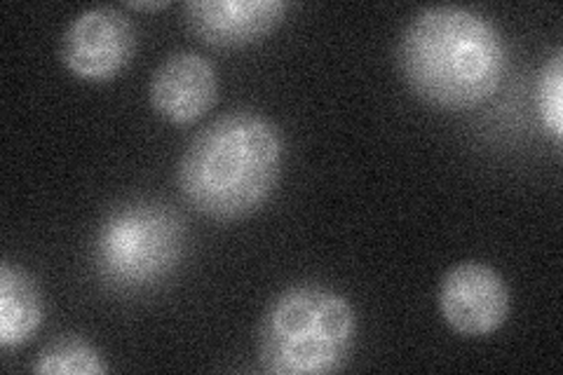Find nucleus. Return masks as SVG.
<instances>
[{
  "instance_id": "6",
  "label": "nucleus",
  "mask_w": 563,
  "mask_h": 375,
  "mask_svg": "<svg viewBox=\"0 0 563 375\" xmlns=\"http://www.w3.org/2000/svg\"><path fill=\"white\" fill-rule=\"evenodd\" d=\"M509 287L503 275L486 263L463 261L439 282V312L461 335L482 338L496 333L509 317Z\"/></svg>"
},
{
  "instance_id": "1",
  "label": "nucleus",
  "mask_w": 563,
  "mask_h": 375,
  "mask_svg": "<svg viewBox=\"0 0 563 375\" xmlns=\"http://www.w3.org/2000/svg\"><path fill=\"white\" fill-rule=\"evenodd\" d=\"M397 64L418 99L434 109L470 111L498 92L507 49L500 31L479 12L434 5L404 26Z\"/></svg>"
},
{
  "instance_id": "4",
  "label": "nucleus",
  "mask_w": 563,
  "mask_h": 375,
  "mask_svg": "<svg viewBox=\"0 0 563 375\" xmlns=\"http://www.w3.org/2000/svg\"><path fill=\"white\" fill-rule=\"evenodd\" d=\"M186 254V228L179 213L155 200L113 207L97 228L92 263L113 291H146L165 282Z\"/></svg>"
},
{
  "instance_id": "9",
  "label": "nucleus",
  "mask_w": 563,
  "mask_h": 375,
  "mask_svg": "<svg viewBox=\"0 0 563 375\" xmlns=\"http://www.w3.org/2000/svg\"><path fill=\"white\" fill-rule=\"evenodd\" d=\"M45 306L38 282L24 267L0 265V345L5 350L29 343L43 327Z\"/></svg>"
},
{
  "instance_id": "11",
  "label": "nucleus",
  "mask_w": 563,
  "mask_h": 375,
  "mask_svg": "<svg viewBox=\"0 0 563 375\" xmlns=\"http://www.w3.org/2000/svg\"><path fill=\"white\" fill-rule=\"evenodd\" d=\"M538 111L544 128H548V132L561 146L563 141V49H556L540 70Z\"/></svg>"
},
{
  "instance_id": "8",
  "label": "nucleus",
  "mask_w": 563,
  "mask_h": 375,
  "mask_svg": "<svg viewBox=\"0 0 563 375\" xmlns=\"http://www.w3.org/2000/svg\"><path fill=\"white\" fill-rule=\"evenodd\" d=\"M285 0H188L184 22L211 47H242L271 35L285 22Z\"/></svg>"
},
{
  "instance_id": "3",
  "label": "nucleus",
  "mask_w": 563,
  "mask_h": 375,
  "mask_svg": "<svg viewBox=\"0 0 563 375\" xmlns=\"http://www.w3.org/2000/svg\"><path fill=\"white\" fill-rule=\"evenodd\" d=\"M357 343V315L345 296L301 284L277 294L256 333L258 366L271 375L341 371Z\"/></svg>"
},
{
  "instance_id": "5",
  "label": "nucleus",
  "mask_w": 563,
  "mask_h": 375,
  "mask_svg": "<svg viewBox=\"0 0 563 375\" xmlns=\"http://www.w3.org/2000/svg\"><path fill=\"white\" fill-rule=\"evenodd\" d=\"M136 52V29L118 8L80 12L62 35V64L85 82H109L130 66Z\"/></svg>"
},
{
  "instance_id": "7",
  "label": "nucleus",
  "mask_w": 563,
  "mask_h": 375,
  "mask_svg": "<svg viewBox=\"0 0 563 375\" xmlns=\"http://www.w3.org/2000/svg\"><path fill=\"white\" fill-rule=\"evenodd\" d=\"M153 111L169 124H192L207 115L219 99V74L198 52L179 49L169 55L148 85Z\"/></svg>"
},
{
  "instance_id": "2",
  "label": "nucleus",
  "mask_w": 563,
  "mask_h": 375,
  "mask_svg": "<svg viewBox=\"0 0 563 375\" xmlns=\"http://www.w3.org/2000/svg\"><path fill=\"white\" fill-rule=\"evenodd\" d=\"M285 163V139L275 122L233 111L209 122L186 146L176 181L202 217L238 221L271 200Z\"/></svg>"
},
{
  "instance_id": "12",
  "label": "nucleus",
  "mask_w": 563,
  "mask_h": 375,
  "mask_svg": "<svg viewBox=\"0 0 563 375\" xmlns=\"http://www.w3.org/2000/svg\"><path fill=\"white\" fill-rule=\"evenodd\" d=\"M169 3L167 0H161V3H128V8L132 10H141V12H155V10H165Z\"/></svg>"
},
{
  "instance_id": "10",
  "label": "nucleus",
  "mask_w": 563,
  "mask_h": 375,
  "mask_svg": "<svg viewBox=\"0 0 563 375\" xmlns=\"http://www.w3.org/2000/svg\"><path fill=\"white\" fill-rule=\"evenodd\" d=\"M31 371L38 375H103L109 373V364L82 335L64 333L59 338H52L41 350Z\"/></svg>"
}]
</instances>
